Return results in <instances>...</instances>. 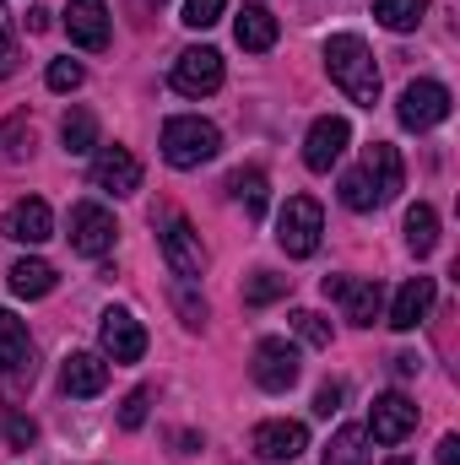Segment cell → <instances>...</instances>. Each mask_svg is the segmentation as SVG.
<instances>
[{"instance_id":"obj_1","label":"cell","mask_w":460,"mask_h":465,"mask_svg":"<svg viewBox=\"0 0 460 465\" xmlns=\"http://www.w3.org/2000/svg\"><path fill=\"white\" fill-rule=\"evenodd\" d=\"M325 76L342 87L352 104H363V109L379 104V65H374L368 44L357 33H331L325 38Z\"/></svg>"},{"instance_id":"obj_2","label":"cell","mask_w":460,"mask_h":465,"mask_svg":"<svg viewBox=\"0 0 460 465\" xmlns=\"http://www.w3.org/2000/svg\"><path fill=\"white\" fill-rule=\"evenodd\" d=\"M223 152V130L201 114H174L163 124V163L168 168H201Z\"/></svg>"},{"instance_id":"obj_3","label":"cell","mask_w":460,"mask_h":465,"mask_svg":"<svg viewBox=\"0 0 460 465\" xmlns=\"http://www.w3.org/2000/svg\"><path fill=\"white\" fill-rule=\"evenodd\" d=\"M320 232H325V212L315 195H287V206L276 212V243L293 254V260H309L320 249Z\"/></svg>"},{"instance_id":"obj_4","label":"cell","mask_w":460,"mask_h":465,"mask_svg":"<svg viewBox=\"0 0 460 465\" xmlns=\"http://www.w3.org/2000/svg\"><path fill=\"white\" fill-rule=\"evenodd\" d=\"M157 249H163V265H168L179 282H195V276L206 271V243H201V232L190 228L179 212H168V217L157 223Z\"/></svg>"},{"instance_id":"obj_5","label":"cell","mask_w":460,"mask_h":465,"mask_svg":"<svg viewBox=\"0 0 460 465\" xmlns=\"http://www.w3.org/2000/svg\"><path fill=\"white\" fill-rule=\"evenodd\" d=\"M249 373H255V384H260V390H271V395H287V390L298 384V373H304L298 347H293V341H282V336H265V341L255 347Z\"/></svg>"},{"instance_id":"obj_6","label":"cell","mask_w":460,"mask_h":465,"mask_svg":"<svg viewBox=\"0 0 460 465\" xmlns=\"http://www.w3.org/2000/svg\"><path fill=\"white\" fill-rule=\"evenodd\" d=\"M71 249L76 254H87V260H104L109 249H115V238H119V228H115V212H104L98 201H82V206H71Z\"/></svg>"},{"instance_id":"obj_7","label":"cell","mask_w":460,"mask_h":465,"mask_svg":"<svg viewBox=\"0 0 460 465\" xmlns=\"http://www.w3.org/2000/svg\"><path fill=\"white\" fill-rule=\"evenodd\" d=\"M395 119H401L406 130H434V124H445V119H450V87H445V82H412V87L401 93V104H395Z\"/></svg>"},{"instance_id":"obj_8","label":"cell","mask_w":460,"mask_h":465,"mask_svg":"<svg viewBox=\"0 0 460 465\" xmlns=\"http://www.w3.org/2000/svg\"><path fill=\"white\" fill-rule=\"evenodd\" d=\"M223 87V54L217 49H185L174 60V93L185 98H212Z\"/></svg>"},{"instance_id":"obj_9","label":"cell","mask_w":460,"mask_h":465,"mask_svg":"<svg viewBox=\"0 0 460 465\" xmlns=\"http://www.w3.org/2000/svg\"><path fill=\"white\" fill-rule=\"evenodd\" d=\"M325 298L342 303L352 325H374L379 320V303H385V287L374 276H325Z\"/></svg>"},{"instance_id":"obj_10","label":"cell","mask_w":460,"mask_h":465,"mask_svg":"<svg viewBox=\"0 0 460 465\" xmlns=\"http://www.w3.org/2000/svg\"><path fill=\"white\" fill-rule=\"evenodd\" d=\"M98 341H104V357H109V362H141V351H146V331H141V320H135L130 309H104V320H98Z\"/></svg>"},{"instance_id":"obj_11","label":"cell","mask_w":460,"mask_h":465,"mask_svg":"<svg viewBox=\"0 0 460 465\" xmlns=\"http://www.w3.org/2000/svg\"><path fill=\"white\" fill-rule=\"evenodd\" d=\"M249 450H255L260 460H271V465L298 460V455L309 450V428H304V422H287V417H271V422H260V428H255Z\"/></svg>"},{"instance_id":"obj_12","label":"cell","mask_w":460,"mask_h":465,"mask_svg":"<svg viewBox=\"0 0 460 465\" xmlns=\"http://www.w3.org/2000/svg\"><path fill=\"white\" fill-rule=\"evenodd\" d=\"M346 141H352V124L342 114H325L309 124V135H304V168L309 173H331V163L346 152Z\"/></svg>"},{"instance_id":"obj_13","label":"cell","mask_w":460,"mask_h":465,"mask_svg":"<svg viewBox=\"0 0 460 465\" xmlns=\"http://www.w3.org/2000/svg\"><path fill=\"white\" fill-rule=\"evenodd\" d=\"M93 190H104V195H135L141 190V163L130 146H104L93 157Z\"/></svg>"},{"instance_id":"obj_14","label":"cell","mask_w":460,"mask_h":465,"mask_svg":"<svg viewBox=\"0 0 460 465\" xmlns=\"http://www.w3.org/2000/svg\"><path fill=\"white\" fill-rule=\"evenodd\" d=\"M412 428H417V406L406 401V395H379L374 401V411H368V428L363 433H374V444H401V439H412Z\"/></svg>"},{"instance_id":"obj_15","label":"cell","mask_w":460,"mask_h":465,"mask_svg":"<svg viewBox=\"0 0 460 465\" xmlns=\"http://www.w3.org/2000/svg\"><path fill=\"white\" fill-rule=\"evenodd\" d=\"M363 179L374 184L379 206H385V201H395V195H401V184H406V163H401V152H395L390 141H374V146L363 152Z\"/></svg>"},{"instance_id":"obj_16","label":"cell","mask_w":460,"mask_h":465,"mask_svg":"<svg viewBox=\"0 0 460 465\" xmlns=\"http://www.w3.org/2000/svg\"><path fill=\"white\" fill-rule=\"evenodd\" d=\"M60 390L65 395H104L109 390V362L98 357V351H71L65 362H60Z\"/></svg>"},{"instance_id":"obj_17","label":"cell","mask_w":460,"mask_h":465,"mask_svg":"<svg viewBox=\"0 0 460 465\" xmlns=\"http://www.w3.org/2000/svg\"><path fill=\"white\" fill-rule=\"evenodd\" d=\"M65 33L82 49H109V5L104 0H71L65 5Z\"/></svg>"},{"instance_id":"obj_18","label":"cell","mask_w":460,"mask_h":465,"mask_svg":"<svg viewBox=\"0 0 460 465\" xmlns=\"http://www.w3.org/2000/svg\"><path fill=\"white\" fill-rule=\"evenodd\" d=\"M434 298H439L434 276H412V282H406V287L395 292V303H390V331H417V325L428 320Z\"/></svg>"},{"instance_id":"obj_19","label":"cell","mask_w":460,"mask_h":465,"mask_svg":"<svg viewBox=\"0 0 460 465\" xmlns=\"http://www.w3.org/2000/svg\"><path fill=\"white\" fill-rule=\"evenodd\" d=\"M0 373L33 384V341H27V325L11 309H0Z\"/></svg>"},{"instance_id":"obj_20","label":"cell","mask_w":460,"mask_h":465,"mask_svg":"<svg viewBox=\"0 0 460 465\" xmlns=\"http://www.w3.org/2000/svg\"><path fill=\"white\" fill-rule=\"evenodd\" d=\"M49 232H55V212H49V201H38V195L16 201V206L5 212V238H11V243H44Z\"/></svg>"},{"instance_id":"obj_21","label":"cell","mask_w":460,"mask_h":465,"mask_svg":"<svg viewBox=\"0 0 460 465\" xmlns=\"http://www.w3.org/2000/svg\"><path fill=\"white\" fill-rule=\"evenodd\" d=\"M233 38H238L249 54H265V49L276 44V16H271L265 5H244L238 22H233Z\"/></svg>"},{"instance_id":"obj_22","label":"cell","mask_w":460,"mask_h":465,"mask_svg":"<svg viewBox=\"0 0 460 465\" xmlns=\"http://www.w3.org/2000/svg\"><path fill=\"white\" fill-rule=\"evenodd\" d=\"M5 282H11V292H16V298H49L60 276H55V265H49V260H16V265L5 271Z\"/></svg>"},{"instance_id":"obj_23","label":"cell","mask_w":460,"mask_h":465,"mask_svg":"<svg viewBox=\"0 0 460 465\" xmlns=\"http://www.w3.org/2000/svg\"><path fill=\"white\" fill-rule=\"evenodd\" d=\"M406 249H412L417 260L439 249V212H434V206H423V201L406 212Z\"/></svg>"},{"instance_id":"obj_24","label":"cell","mask_w":460,"mask_h":465,"mask_svg":"<svg viewBox=\"0 0 460 465\" xmlns=\"http://www.w3.org/2000/svg\"><path fill=\"white\" fill-rule=\"evenodd\" d=\"M228 190H233V201L249 212V217H265V201H271V184H265V173L260 168H238L228 179Z\"/></svg>"},{"instance_id":"obj_25","label":"cell","mask_w":460,"mask_h":465,"mask_svg":"<svg viewBox=\"0 0 460 465\" xmlns=\"http://www.w3.org/2000/svg\"><path fill=\"white\" fill-rule=\"evenodd\" d=\"M325 465H368V433L363 428H336L331 444H325Z\"/></svg>"},{"instance_id":"obj_26","label":"cell","mask_w":460,"mask_h":465,"mask_svg":"<svg viewBox=\"0 0 460 465\" xmlns=\"http://www.w3.org/2000/svg\"><path fill=\"white\" fill-rule=\"evenodd\" d=\"M60 141H65L71 157H87L98 146V119L87 114V109H71V114L60 119Z\"/></svg>"},{"instance_id":"obj_27","label":"cell","mask_w":460,"mask_h":465,"mask_svg":"<svg viewBox=\"0 0 460 465\" xmlns=\"http://www.w3.org/2000/svg\"><path fill=\"white\" fill-rule=\"evenodd\" d=\"M374 16H379V27H390V33H412V27L428 16V0H374Z\"/></svg>"},{"instance_id":"obj_28","label":"cell","mask_w":460,"mask_h":465,"mask_svg":"<svg viewBox=\"0 0 460 465\" xmlns=\"http://www.w3.org/2000/svg\"><path fill=\"white\" fill-rule=\"evenodd\" d=\"M276 298H287V276L255 271V276L244 282V303H249V309H265V303H276Z\"/></svg>"},{"instance_id":"obj_29","label":"cell","mask_w":460,"mask_h":465,"mask_svg":"<svg viewBox=\"0 0 460 465\" xmlns=\"http://www.w3.org/2000/svg\"><path fill=\"white\" fill-rule=\"evenodd\" d=\"M223 11H228V0H185V27H195V33H206V27H217L223 22Z\"/></svg>"},{"instance_id":"obj_30","label":"cell","mask_w":460,"mask_h":465,"mask_svg":"<svg viewBox=\"0 0 460 465\" xmlns=\"http://www.w3.org/2000/svg\"><path fill=\"white\" fill-rule=\"evenodd\" d=\"M342 201L352 206V212H374V206H379V195H374V184L363 179V168H352V173L342 179Z\"/></svg>"},{"instance_id":"obj_31","label":"cell","mask_w":460,"mask_h":465,"mask_svg":"<svg viewBox=\"0 0 460 465\" xmlns=\"http://www.w3.org/2000/svg\"><path fill=\"white\" fill-rule=\"evenodd\" d=\"M293 331H298L309 347H331V325H325L315 309H293Z\"/></svg>"},{"instance_id":"obj_32","label":"cell","mask_w":460,"mask_h":465,"mask_svg":"<svg viewBox=\"0 0 460 465\" xmlns=\"http://www.w3.org/2000/svg\"><path fill=\"white\" fill-rule=\"evenodd\" d=\"M0 433H5V444H11V450H27V444L38 439V422H33V417H22V411H5V417H0Z\"/></svg>"},{"instance_id":"obj_33","label":"cell","mask_w":460,"mask_h":465,"mask_svg":"<svg viewBox=\"0 0 460 465\" xmlns=\"http://www.w3.org/2000/svg\"><path fill=\"white\" fill-rule=\"evenodd\" d=\"M82 82H87V71H82L76 60H49V87H55V93H76Z\"/></svg>"},{"instance_id":"obj_34","label":"cell","mask_w":460,"mask_h":465,"mask_svg":"<svg viewBox=\"0 0 460 465\" xmlns=\"http://www.w3.org/2000/svg\"><path fill=\"white\" fill-rule=\"evenodd\" d=\"M146 406H152V390H130V395H125V406H119V428H125V433H135V428L146 422Z\"/></svg>"},{"instance_id":"obj_35","label":"cell","mask_w":460,"mask_h":465,"mask_svg":"<svg viewBox=\"0 0 460 465\" xmlns=\"http://www.w3.org/2000/svg\"><path fill=\"white\" fill-rule=\"evenodd\" d=\"M0 141H5V163H22V157H27V146H33V130H27L22 119H11V124L0 130Z\"/></svg>"},{"instance_id":"obj_36","label":"cell","mask_w":460,"mask_h":465,"mask_svg":"<svg viewBox=\"0 0 460 465\" xmlns=\"http://www.w3.org/2000/svg\"><path fill=\"white\" fill-rule=\"evenodd\" d=\"M174 303H179V314H185V325H190V331H201V325H206V303H201L190 287H179V292H174Z\"/></svg>"},{"instance_id":"obj_37","label":"cell","mask_w":460,"mask_h":465,"mask_svg":"<svg viewBox=\"0 0 460 465\" xmlns=\"http://www.w3.org/2000/svg\"><path fill=\"white\" fill-rule=\"evenodd\" d=\"M11 60H16V33H11V11L0 5V76L11 71Z\"/></svg>"},{"instance_id":"obj_38","label":"cell","mask_w":460,"mask_h":465,"mask_svg":"<svg viewBox=\"0 0 460 465\" xmlns=\"http://www.w3.org/2000/svg\"><path fill=\"white\" fill-rule=\"evenodd\" d=\"M331 411H342V384H320L315 395V417H331Z\"/></svg>"},{"instance_id":"obj_39","label":"cell","mask_w":460,"mask_h":465,"mask_svg":"<svg viewBox=\"0 0 460 465\" xmlns=\"http://www.w3.org/2000/svg\"><path fill=\"white\" fill-rule=\"evenodd\" d=\"M439 465H460V439H455V433H445V439H439Z\"/></svg>"},{"instance_id":"obj_40","label":"cell","mask_w":460,"mask_h":465,"mask_svg":"<svg viewBox=\"0 0 460 465\" xmlns=\"http://www.w3.org/2000/svg\"><path fill=\"white\" fill-rule=\"evenodd\" d=\"M417 368H423V362H417V357H412V351H401V357H395V373H401V379H412V373H417Z\"/></svg>"},{"instance_id":"obj_41","label":"cell","mask_w":460,"mask_h":465,"mask_svg":"<svg viewBox=\"0 0 460 465\" xmlns=\"http://www.w3.org/2000/svg\"><path fill=\"white\" fill-rule=\"evenodd\" d=\"M27 27H33V33H49V11H44V5H38V11H27Z\"/></svg>"},{"instance_id":"obj_42","label":"cell","mask_w":460,"mask_h":465,"mask_svg":"<svg viewBox=\"0 0 460 465\" xmlns=\"http://www.w3.org/2000/svg\"><path fill=\"white\" fill-rule=\"evenodd\" d=\"M390 465H412V460H406V455H395V460H390Z\"/></svg>"}]
</instances>
